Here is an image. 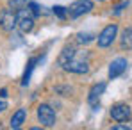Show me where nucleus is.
Returning <instances> with one entry per match:
<instances>
[{"label": "nucleus", "instance_id": "nucleus-1", "mask_svg": "<svg viewBox=\"0 0 132 130\" xmlns=\"http://www.w3.org/2000/svg\"><path fill=\"white\" fill-rule=\"evenodd\" d=\"M16 27L22 30L23 34L30 32L32 27H34V13L30 9H22L20 7L18 13H16Z\"/></svg>", "mask_w": 132, "mask_h": 130}, {"label": "nucleus", "instance_id": "nucleus-2", "mask_svg": "<svg viewBox=\"0 0 132 130\" xmlns=\"http://www.w3.org/2000/svg\"><path fill=\"white\" fill-rule=\"evenodd\" d=\"M116 32H118V25H116V23L107 25V27H105V29L98 34V46L107 48L109 45H112L114 38H116Z\"/></svg>", "mask_w": 132, "mask_h": 130}, {"label": "nucleus", "instance_id": "nucleus-3", "mask_svg": "<svg viewBox=\"0 0 132 130\" xmlns=\"http://www.w3.org/2000/svg\"><path fill=\"white\" fill-rule=\"evenodd\" d=\"M38 119L43 127H54L55 125V112L50 105H39L38 107Z\"/></svg>", "mask_w": 132, "mask_h": 130}, {"label": "nucleus", "instance_id": "nucleus-4", "mask_svg": "<svg viewBox=\"0 0 132 130\" xmlns=\"http://www.w3.org/2000/svg\"><path fill=\"white\" fill-rule=\"evenodd\" d=\"M93 9V2L91 0H77L70 5V16L71 18H79L82 14H86Z\"/></svg>", "mask_w": 132, "mask_h": 130}, {"label": "nucleus", "instance_id": "nucleus-5", "mask_svg": "<svg viewBox=\"0 0 132 130\" xmlns=\"http://www.w3.org/2000/svg\"><path fill=\"white\" fill-rule=\"evenodd\" d=\"M0 27L5 32H11L16 27V13H13L11 9H2L0 11Z\"/></svg>", "mask_w": 132, "mask_h": 130}, {"label": "nucleus", "instance_id": "nucleus-6", "mask_svg": "<svg viewBox=\"0 0 132 130\" xmlns=\"http://www.w3.org/2000/svg\"><path fill=\"white\" fill-rule=\"evenodd\" d=\"M63 68H64L66 71H70V73L82 75V73H88L89 64H88V61H80V59H77V54H75V57H73L71 61H68Z\"/></svg>", "mask_w": 132, "mask_h": 130}, {"label": "nucleus", "instance_id": "nucleus-7", "mask_svg": "<svg viewBox=\"0 0 132 130\" xmlns=\"http://www.w3.org/2000/svg\"><path fill=\"white\" fill-rule=\"evenodd\" d=\"M111 116L114 121H127L130 118V107L127 103H118L111 109Z\"/></svg>", "mask_w": 132, "mask_h": 130}, {"label": "nucleus", "instance_id": "nucleus-8", "mask_svg": "<svg viewBox=\"0 0 132 130\" xmlns=\"http://www.w3.org/2000/svg\"><path fill=\"white\" fill-rule=\"evenodd\" d=\"M127 70V59H123V57H118V59H114L109 66V79H116V77H120L123 71Z\"/></svg>", "mask_w": 132, "mask_h": 130}, {"label": "nucleus", "instance_id": "nucleus-9", "mask_svg": "<svg viewBox=\"0 0 132 130\" xmlns=\"http://www.w3.org/2000/svg\"><path fill=\"white\" fill-rule=\"evenodd\" d=\"M105 91V84L104 82H100V84H95V86L91 87V91H89V96H88V102L91 105H96V102H98V98L102 96V93Z\"/></svg>", "mask_w": 132, "mask_h": 130}, {"label": "nucleus", "instance_id": "nucleus-10", "mask_svg": "<svg viewBox=\"0 0 132 130\" xmlns=\"http://www.w3.org/2000/svg\"><path fill=\"white\" fill-rule=\"evenodd\" d=\"M25 116H27V110L25 109H18L13 114V118H11V128H20L23 125V121H25Z\"/></svg>", "mask_w": 132, "mask_h": 130}, {"label": "nucleus", "instance_id": "nucleus-11", "mask_svg": "<svg viewBox=\"0 0 132 130\" xmlns=\"http://www.w3.org/2000/svg\"><path fill=\"white\" fill-rule=\"evenodd\" d=\"M121 48L123 50H132V29H125L121 34Z\"/></svg>", "mask_w": 132, "mask_h": 130}, {"label": "nucleus", "instance_id": "nucleus-12", "mask_svg": "<svg viewBox=\"0 0 132 130\" xmlns=\"http://www.w3.org/2000/svg\"><path fill=\"white\" fill-rule=\"evenodd\" d=\"M75 57V50L73 48H64L63 50V54H61V57H59V64L61 66H64L68 61H71Z\"/></svg>", "mask_w": 132, "mask_h": 130}, {"label": "nucleus", "instance_id": "nucleus-13", "mask_svg": "<svg viewBox=\"0 0 132 130\" xmlns=\"http://www.w3.org/2000/svg\"><path fill=\"white\" fill-rule=\"evenodd\" d=\"M36 63H38V59H30V61H29V64H27V71H25V75H23V86L29 84L30 73H32V70H34V64H36Z\"/></svg>", "mask_w": 132, "mask_h": 130}, {"label": "nucleus", "instance_id": "nucleus-14", "mask_svg": "<svg viewBox=\"0 0 132 130\" xmlns=\"http://www.w3.org/2000/svg\"><path fill=\"white\" fill-rule=\"evenodd\" d=\"M25 2L27 0H9V7L11 9H20V7L25 5Z\"/></svg>", "mask_w": 132, "mask_h": 130}, {"label": "nucleus", "instance_id": "nucleus-15", "mask_svg": "<svg viewBox=\"0 0 132 130\" xmlns=\"http://www.w3.org/2000/svg\"><path fill=\"white\" fill-rule=\"evenodd\" d=\"M54 13H55L61 20H64V18H66V11H64V7H61V5H55V7H54Z\"/></svg>", "mask_w": 132, "mask_h": 130}, {"label": "nucleus", "instance_id": "nucleus-16", "mask_svg": "<svg viewBox=\"0 0 132 130\" xmlns=\"http://www.w3.org/2000/svg\"><path fill=\"white\" fill-rule=\"evenodd\" d=\"M112 128H114V130H132V121L125 123V125H114Z\"/></svg>", "mask_w": 132, "mask_h": 130}, {"label": "nucleus", "instance_id": "nucleus-17", "mask_svg": "<svg viewBox=\"0 0 132 130\" xmlns=\"http://www.w3.org/2000/svg\"><path fill=\"white\" fill-rule=\"evenodd\" d=\"M91 39H93L91 34H79V41H80V43H89Z\"/></svg>", "mask_w": 132, "mask_h": 130}, {"label": "nucleus", "instance_id": "nucleus-18", "mask_svg": "<svg viewBox=\"0 0 132 130\" xmlns=\"http://www.w3.org/2000/svg\"><path fill=\"white\" fill-rule=\"evenodd\" d=\"M29 7H30V11H32V13H34V16H38V14H39V7H38V5H36V4H30V5H29Z\"/></svg>", "mask_w": 132, "mask_h": 130}, {"label": "nucleus", "instance_id": "nucleus-19", "mask_svg": "<svg viewBox=\"0 0 132 130\" xmlns=\"http://www.w3.org/2000/svg\"><path fill=\"white\" fill-rule=\"evenodd\" d=\"M5 109H7V102H5V100H4V96H2V98H0V112H2V110H5Z\"/></svg>", "mask_w": 132, "mask_h": 130}]
</instances>
